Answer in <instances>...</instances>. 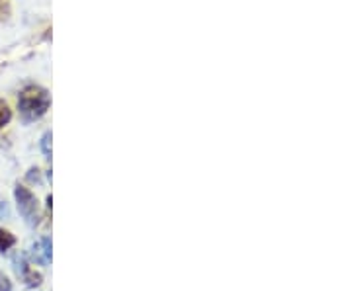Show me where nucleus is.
Here are the masks:
<instances>
[{"instance_id":"6","label":"nucleus","mask_w":352,"mask_h":291,"mask_svg":"<svg viewBox=\"0 0 352 291\" xmlns=\"http://www.w3.org/2000/svg\"><path fill=\"white\" fill-rule=\"evenodd\" d=\"M10 119H12V110H10V106L4 100H0V129H4V127L8 126Z\"/></svg>"},{"instance_id":"5","label":"nucleus","mask_w":352,"mask_h":291,"mask_svg":"<svg viewBox=\"0 0 352 291\" xmlns=\"http://www.w3.org/2000/svg\"><path fill=\"white\" fill-rule=\"evenodd\" d=\"M14 244H16V237H14L10 231H4L0 229V253H6L10 251Z\"/></svg>"},{"instance_id":"1","label":"nucleus","mask_w":352,"mask_h":291,"mask_svg":"<svg viewBox=\"0 0 352 291\" xmlns=\"http://www.w3.org/2000/svg\"><path fill=\"white\" fill-rule=\"evenodd\" d=\"M51 106V96L47 90L38 84L25 86L18 96V110L25 121H36L47 114Z\"/></svg>"},{"instance_id":"10","label":"nucleus","mask_w":352,"mask_h":291,"mask_svg":"<svg viewBox=\"0 0 352 291\" xmlns=\"http://www.w3.org/2000/svg\"><path fill=\"white\" fill-rule=\"evenodd\" d=\"M4 10H8V6H6V0H0V16Z\"/></svg>"},{"instance_id":"3","label":"nucleus","mask_w":352,"mask_h":291,"mask_svg":"<svg viewBox=\"0 0 352 291\" xmlns=\"http://www.w3.org/2000/svg\"><path fill=\"white\" fill-rule=\"evenodd\" d=\"M53 258V242L51 237H43L41 241L34 242L32 246V260L38 262L39 266H50Z\"/></svg>"},{"instance_id":"9","label":"nucleus","mask_w":352,"mask_h":291,"mask_svg":"<svg viewBox=\"0 0 352 291\" xmlns=\"http://www.w3.org/2000/svg\"><path fill=\"white\" fill-rule=\"evenodd\" d=\"M28 178H30V180H32V182H41V178H39V170L38 168H32V170H30V172H28Z\"/></svg>"},{"instance_id":"4","label":"nucleus","mask_w":352,"mask_h":291,"mask_svg":"<svg viewBox=\"0 0 352 291\" xmlns=\"http://www.w3.org/2000/svg\"><path fill=\"white\" fill-rule=\"evenodd\" d=\"M20 278L24 279L25 281V288H30V290H34V288H38L39 283H41V279H43V276L39 274V272H36V270H32V268L28 266L25 268V272L20 276Z\"/></svg>"},{"instance_id":"2","label":"nucleus","mask_w":352,"mask_h":291,"mask_svg":"<svg viewBox=\"0 0 352 291\" xmlns=\"http://www.w3.org/2000/svg\"><path fill=\"white\" fill-rule=\"evenodd\" d=\"M14 198H16V205H18V211L30 227H38L39 225V205L36 196L28 190L25 186L18 184L14 188Z\"/></svg>"},{"instance_id":"8","label":"nucleus","mask_w":352,"mask_h":291,"mask_svg":"<svg viewBox=\"0 0 352 291\" xmlns=\"http://www.w3.org/2000/svg\"><path fill=\"white\" fill-rule=\"evenodd\" d=\"M0 291H12V281L4 272H0Z\"/></svg>"},{"instance_id":"7","label":"nucleus","mask_w":352,"mask_h":291,"mask_svg":"<svg viewBox=\"0 0 352 291\" xmlns=\"http://www.w3.org/2000/svg\"><path fill=\"white\" fill-rule=\"evenodd\" d=\"M51 139H53L51 131H45L41 137V151L45 154V159H51Z\"/></svg>"}]
</instances>
